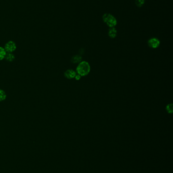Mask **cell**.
<instances>
[{
  "label": "cell",
  "instance_id": "obj_3",
  "mask_svg": "<svg viewBox=\"0 0 173 173\" xmlns=\"http://www.w3.org/2000/svg\"><path fill=\"white\" fill-rule=\"evenodd\" d=\"M4 48L7 53H12L16 49V45L14 41H8L5 45Z\"/></svg>",
  "mask_w": 173,
  "mask_h": 173
},
{
  "label": "cell",
  "instance_id": "obj_6",
  "mask_svg": "<svg viewBox=\"0 0 173 173\" xmlns=\"http://www.w3.org/2000/svg\"><path fill=\"white\" fill-rule=\"evenodd\" d=\"M117 33V31L115 28H111L109 30V32H108V35L111 38L113 39L116 37Z\"/></svg>",
  "mask_w": 173,
  "mask_h": 173
},
{
  "label": "cell",
  "instance_id": "obj_1",
  "mask_svg": "<svg viewBox=\"0 0 173 173\" xmlns=\"http://www.w3.org/2000/svg\"><path fill=\"white\" fill-rule=\"evenodd\" d=\"M90 70V65L87 61H81L79 63L76 68V72L81 77H85L89 74Z\"/></svg>",
  "mask_w": 173,
  "mask_h": 173
},
{
  "label": "cell",
  "instance_id": "obj_4",
  "mask_svg": "<svg viewBox=\"0 0 173 173\" xmlns=\"http://www.w3.org/2000/svg\"><path fill=\"white\" fill-rule=\"evenodd\" d=\"M148 44L150 48L156 49L159 46L160 41L158 39L153 38L149 40V41H148Z\"/></svg>",
  "mask_w": 173,
  "mask_h": 173
},
{
  "label": "cell",
  "instance_id": "obj_11",
  "mask_svg": "<svg viewBox=\"0 0 173 173\" xmlns=\"http://www.w3.org/2000/svg\"><path fill=\"white\" fill-rule=\"evenodd\" d=\"M166 111L169 113H172L173 112V104H169L166 106Z\"/></svg>",
  "mask_w": 173,
  "mask_h": 173
},
{
  "label": "cell",
  "instance_id": "obj_12",
  "mask_svg": "<svg viewBox=\"0 0 173 173\" xmlns=\"http://www.w3.org/2000/svg\"><path fill=\"white\" fill-rule=\"evenodd\" d=\"M145 3V0H136L135 3L138 7H141Z\"/></svg>",
  "mask_w": 173,
  "mask_h": 173
},
{
  "label": "cell",
  "instance_id": "obj_13",
  "mask_svg": "<svg viewBox=\"0 0 173 173\" xmlns=\"http://www.w3.org/2000/svg\"><path fill=\"white\" fill-rule=\"evenodd\" d=\"M81 76H80V75H79V74H76L74 78H75L76 80H77V81H78V80H79V79H80V78H81Z\"/></svg>",
  "mask_w": 173,
  "mask_h": 173
},
{
  "label": "cell",
  "instance_id": "obj_7",
  "mask_svg": "<svg viewBox=\"0 0 173 173\" xmlns=\"http://www.w3.org/2000/svg\"><path fill=\"white\" fill-rule=\"evenodd\" d=\"M82 57L81 56L75 55L72 57L71 59V62L73 63H79L81 62Z\"/></svg>",
  "mask_w": 173,
  "mask_h": 173
},
{
  "label": "cell",
  "instance_id": "obj_9",
  "mask_svg": "<svg viewBox=\"0 0 173 173\" xmlns=\"http://www.w3.org/2000/svg\"><path fill=\"white\" fill-rule=\"evenodd\" d=\"M6 54L7 53L4 48L2 47H0V61H2L5 59Z\"/></svg>",
  "mask_w": 173,
  "mask_h": 173
},
{
  "label": "cell",
  "instance_id": "obj_2",
  "mask_svg": "<svg viewBox=\"0 0 173 173\" xmlns=\"http://www.w3.org/2000/svg\"><path fill=\"white\" fill-rule=\"evenodd\" d=\"M103 19L107 26L110 28H114L117 24L116 18L112 15L109 13H106L103 16Z\"/></svg>",
  "mask_w": 173,
  "mask_h": 173
},
{
  "label": "cell",
  "instance_id": "obj_8",
  "mask_svg": "<svg viewBox=\"0 0 173 173\" xmlns=\"http://www.w3.org/2000/svg\"><path fill=\"white\" fill-rule=\"evenodd\" d=\"M15 56L12 53H7L5 59L9 62H12L15 60Z\"/></svg>",
  "mask_w": 173,
  "mask_h": 173
},
{
  "label": "cell",
  "instance_id": "obj_10",
  "mask_svg": "<svg viewBox=\"0 0 173 173\" xmlns=\"http://www.w3.org/2000/svg\"><path fill=\"white\" fill-rule=\"evenodd\" d=\"M7 98V94L5 91L0 89V102L3 101L5 100Z\"/></svg>",
  "mask_w": 173,
  "mask_h": 173
},
{
  "label": "cell",
  "instance_id": "obj_5",
  "mask_svg": "<svg viewBox=\"0 0 173 173\" xmlns=\"http://www.w3.org/2000/svg\"><path fill=\"white\" fill-rule=\"evenodd\" d=\"M76 75V72L73 69H68L64 72V76L68 79H73Z\"/></svg>",
  "mask_w": 173,
  "mask_h": 173
}]
</instances>
